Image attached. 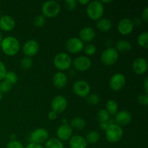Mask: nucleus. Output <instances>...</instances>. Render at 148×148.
Masks as SVG:
<instances>
[{
	"label": "nucleus",
	"mask_w": 148,
	"mask_h": 148,
	"mask_svg": "<svg viewBox=\"0 0 148 148\" xmlns=\"http://www.w3.org/2000/svg\"><path fill=\"white\" fill-rule=\"evenodd\" d=\"M137 43L140 47L147 49L148 48V33L147 31L143 32L138 36L137 39Z\"/></svg>",
	"instance_id": "nucleus-28"
},
{
	"label": "nucleus",
	"mask_w": 148,
	"mask_h": 148,
	"mask_svg": "<svg viewBox=\"0 0 148 148\" xmlns=\"http://www.w3.org/2000/svg\"><path fill=\"white\" fill-rule=\"evenodd\" d=\"M69 140L70 148H87L88 147V143L85 139L80 135L72 136Z\"/></svg>",
	"instance_id": "nucleus-21"
},
{
	"label": "nucleus",
	"mask_w": 148,
	"mask_h": 148,
	"mask_svg": "<svg viewBox=\"0 0 148 148\" xmlns=\"http://www.w3.org/2000/svg\"><path fill=\"white\" fill-rule=\"evenodd\" d=\"M73 91L77 96L80 98H86L90 92V86L86 81L79 79L74 83Z\"/></svg>",
	"instance_id": "nucleus-7"
},
{
	"label": "nucleus",
	"mask_w": 148,
	"mask_h": 148,
	"mask_svg": "<svg viewBox=\"0 0 148 148\" xmlns=\"http://www.w3.org/2000/svg\"><path fill=\"white\" fill-rule=\"evenodd\" d=\"M7 148H25L23 145L17 140H10L7 145Z\"/></svg>",
	"instance_id": "nucleus-37"
},
{
	"label": "nucleus",
	"mask_w": 148,
	"mask_h": 148,
	"mask_svg": "<svg viewBox=\"0 0 148 148\" xmlns=\"http://www.w3.org/2000/svg\"><path fill=\"white\" fill-rule=\"evenodd\" d=\"M85 139L88 144L94 145L98 143V141L101 139V135L98 132L91 131L87 134L86 137Z\"/></svg>",
	"instance_id": "nucleus-26"
},
{
	"label": "nucleus",
	"mask_w": 148,
	"mask_h": 148,
	"mask_svg": "<svg viewBox=\"0 0 148 148\" xmlns=\"http://www.w3.org/2000/svg\"><path fill=\"white\" fill-rule=\"evenodd\" d=\"M4 79H5L6 81H7V82H10L11 85H13L17 82V80H18V77H17V74H16L15 72L10 71V72H7Z\"/></svg>",
	"instance_id": "nucleus-31"
},
{
	"label": "nucleus",
	"mask_w": 148,
	"mask_h": 148,
	"mask_svg": "<svg viewBox=\"0 0 148 148\" xmlns=\"http://www.w3.org/2000/svg\"><path fill=\"white\" fill-rule=\"evenodd\" d=\"M72 132H73V130L69 124H63L62 125L59 126L56 130L57 139H59L62 142L67 141L72 137Z\"/></svg>",
	"instance_id": "nucleus-16"
},
{
	"label": "nucleus",
	"mask_w": 148,
	"mask_h": 148,
	"mask_svg": "<svg viewBox=\"0 0 148 148\" xmlns=\"http://www.w3.org/2000/svg\"><path fill=\"white\" fill-rule=\"evenodd\" d=\"M119 52L115 48L109 47L103 51L101 53V61L106 66H112L118 61Z\"/></svg>",
	"instance_id": "nucleus-6"
},
{
	"label": "nucleus",
	"mask_w": 148,
	"mask_h": 148,
	"mask_svg": "<svg viewBox=\"0 0 148 148\" xmlns=\"http://www.w3.org/2000/svg\"><path fill=\"white\" fill-rule=\"evenodd\" d=\"M73 66L79 72H85L90 68L92 62L90 59L86 56H79L74 59Z\"/></svg>",
	"instance_id": "nucleus-11"
},
{
	"label": "nucleus",
	"mask_w": 148,
	"mask_h": 148,
	"mask_svg": "<svg viewBox=\"0 0 148 148\" xmlns=\"http://www.w3.org/2000/svg\"><path fill=\"white\" fill-rule=\"evenodd\" d=\"M0 47L4 54L13 56L17 54L20 51V44L17 38L14 36H7L3 38Z\"/></svg>",
	"instance_id": "nucleus-1"
},
{
	"label": "nucleus",
	"mask_w": 148,
	"mask_h": 148,
	"mask_svg": "<svg viewBox=\"0 0 148 148\" xmlns=\"http://www.w3.org/2000/svg\"><path fill=\"white\" fill-rule=\"evenodd\" d=\"M137 101L141 105L143 106H147L148 104V95L147 94H142L139 95L137 98Z\"/></svg>",
	"instance_id": "nucleus-38"
},
{
	"label": "nucleus",
	"mask_w": 148,
	"mask_h": 148,
	"mask_svg": "<svg viewBox=\"0 0 148 148\" xmlns=\"http://www.w3.org/2000/svg\"><path fill=\"white\" fill-rule=\"evenodd\" d=\"M105 109L106 110L110 116H115L119 111L118 103L114 100H108L106 104Z\"/></svg>",
	"instance_id": "nucleus-24"
},
{
	"label": "nucleus",
	"mask_w": 148,
	"mask_h": 148,
	"mask_svg": "<svg viewBox=\"0 0 148 148\" xmlns=\"http://www.w3.org/2000/svg\"><path fill=\"white\" fill-rule=\"evenodd\" d=\"M2 39H3V36H2V33L0 31V45H1V41H2Z\"/></svg>",
	"instance_id": "nucleus-46"
},
{
	"label": "nucleus",
	"mask_w": 148,
	"mask_h": 148,
	"mask_svg": "<svg viewBox=\"0 0 148 148\" xmlns=\"http://www.w3.org/2000/svg\"><path fill=\"white\" fill-rule=\"evenodd\" d=\"M134 27V22L131 19L125 17L119 22L117 30L123 36H127L133 31Z\"/></svg>",
	"instance_id": "nucleus-14"
},
{
	"label": "nucleus",
	"mask_w": 148,
	"mask_h": 148,
	"mask_svg": "<svg viewBox=\"0 0 148 148\" xmlns=\"http://www.w3.org/2000/svg\"><path fill=\"white\" fill-rule=\"evenodd\" d=\"M77 1V3L80 4L81 5L87 6L88 4H89L90 1H89V0H79V1Z\"/></svg>",
	"instance_id": "nucleus-44"
},
{
	"label": "nucleus",
	"mask_w": 148,
	"mask_h": 148,
	"mask_svg": "<svg viewBox=\"0 0 148 148\" xmlns=\"http://www.w3.org/2000/svg\"><path fill=\"white\" fill-rule=\"evenodd\" d=\"M45 148H64V145L59 139L51 137L46 142Z\"/></svg>",
	"instance_id": "nucleus-27"
},
{
	"label": "nucleus",
	"mask_w": 148,
	"mask_h": 148,
	"mask_svg": "<svg viewBox=\"0 0 148 148\" xmlns=\"http://www.w3.org/2000/svg\"><path fill=\"white\" fill-rule=\"evenodd\" d=\"M132 69L137 75H144L147 70V60L143 57H139L134 59L132 63Z\"/></svg>",
	"instance_id": "nucleus-17"
},
{
	"label": "nucleus",
	"mask_w": 148,
	"mask_h": 148,
	"mask_svg": "<svg viewBox=\"0 0 148 148\" xmlns=\"http://www.w3.org/2000/svg\"><path fill=\"white\" fill-rule=\"evenodd\" d=\"M84 51H85V54L88 56H92L96 52V46L92 43H88L86 46H84Z\"/></svg>",
	"instance_id": "nucleus-36"
},
{
	"label": "nucleus",
	"mask_w": 148,
	"mask_h": 148,
	"mask_svg": "<svg viewBox=\"0 0 148 148\" xmlns=\"http://www.w3.org/2000/svg\"><path fill=\"white\" fill-rule=\"evenodd\" d=\"M20 67L23 69V70H27L30 68L32 67L33 66V59L30 57H27L25 56L24 58L21 59L20 62Z\"/></svg>",
	"instance_id": "nucleus-30"
},
{
	"label": "nucleus",
	"mask_w": 148,
	"mask_h": 148,
	"mask_svg": "<svg viewBox=\"0 0 148 148\" xmlns=\"http://www.w3.org/2000/svg\"><path fill=\"white\" fill-rule=\"evenodd\" d=\"M6 73H7V69H6L5 65L1 61H0V81L4 79Z\"/></svg>",
	"instance_id": "nucleus-39"
},
{
	"label": "nucleus",
	"mask_w": 148,
	"mask_h": 148,
	"mask_svg": "<svg viewBox=\"0 0 148 148\" xmlns=\"http://www.w3.org/2000/svg\"><path fill=\"white\" fill-rule=\"evenodd\" d=\"M95 27L101 32H108L112 27V23L108 18H101L96 21Z\"/></svg>",
	"instance_id": "nucleus-22"
},
{
	"label": "nucleus",
	"mask_w": 148,
	"mask_h": 148,
	"mask_svg": "<svg viewBox=\"0 0 148 148\" xmlns=\"http://www.w3.org/2000/svg\"><path fill=\"white\" fill-rule=\"evenodd\" d=\"M77 1L75 0H65L64 1V6L65 8L67 11L73 12L77 8Z\"/></svg>",
	"instance_id": "nucleus-35"
},
{
	"label": "nucleus",
	"mask_w": 148,
	"mask_h": 148,
	"mask_svg": "<svg viewBox=\"0 0 148 148\" xmlns=\"http://www.w3.org/2000/svg\"><path fill=\"white\" fill-rule=\"evenodd\" d=\"M15 20L12 16L6 15L0 17V29L3 31H12L15 27Z\"/></svg>",
	"instance_id": "nucleus-18"
},
{
	"label": "nucleus",
	"mask_w": 148,
	"mask_h": 148,
	"mask_svg": "<svg viewBox=\"0 0 148 148\" xmlns=\"http://www.w3.org/2000/svg\"><path fill=\"white\" fill-rule=\"evenodd\" d=\"M57 115L58 114H56V112L51 111H50L49 114H48V119H49V120H51V121H53V120H55L56 118H57V116H58Z\"/></svg>",
	"instance_id": "nucleus-41"
},
{
	"label": "nucleus",
	"mask_w": 148,
	"mask_h": 148,
	"mask_svg": "<svg viewBox=\"0 0 148 148\" xmlns=\"http://www.w3.org/2000/svg\"><path fill=\"white\" fill-rule=\"evenodd\" d=\"M92 148H96V147H92Z\"/></svg>",
	"instance_id": "nucleus-48"
},
{
	"label": "nucleus",
	"mask_w": 148,
	"mask_h": 148,
	"mask_svg": "<svg viewBox=\"0 0 148 148\" xmlns=\"http://www.w3.org/2000/svg\"><path fill=\"white\" fill-rule=\"evenodd\" d=\"M143 89H144L145 92V94L148 93V79L146 78L145 79V82H144V85H143Z\"/></svg>",
	"instance_id": "nucleus-43"
},
{
	"label": "nucleus",
	"mask_w": 148,
	"mask_h": 148,
	"mask_svg": "<svg viewBox=\"0 0 148 148\" xmlns=\"http://www.w3.org/2000/svg\"><path fill=\"white\" fill-rule=\"evenodd\" d=\"M72 64V59L68 53L62 52L59 53L53 58V65L59 72L66 71L71 67Z\"/></svg>",
	"instance_id": "nucleus-4"
},
{
	"label": "nucleus",
	"mask_w": 148,
	"mask_h": 148,
	"mask_svg": "<svg viewBox=\"0 0 148 148\" xmlns=\"http://www.w3.org/2000/svg\"><path fill=\"white\" fill-rule=\"evenodd\" d=\"M141 16L143 21H144L145 23H148V7H146L143 10V11L142 12Z\"/></svg>",
	"instance_id": "nucleus-40"
},
{
	"label": "nucleus",
	"mask_w": 148,
	"mask_h": 148,
	"mask_svg": "<svg viewBox=\"0 0 148 148\" xmlns=\"http://www.w3.org/2000/svg\"><path fill=\"white\" fill-rule=\"evenodd\" d=\"M69 125L71 126L72 130L75 129L77 130H82L86 127V122H85V119H83L82 118L75 117L73 119H72Z\"/></svg>",
	"instance_id": "nucleus-25"
},
{
	"label": "nucleus",
	"mask_w": 148,
	"mask_h": 148,
	"mask_svg": "<svg viewBox=\"0 0 148 148\" xmlns=\"http://www.w3.org/2000/svg\"><path fill=\"white\" fill-rule=\"evenodd\" d=\"M42 14L45 17L53 18L56 17L61 11V7L56 1H45L42 5Z\"/></svg>",
	"instance_id": "nucleus-5"
},
{
	"label": "nucleus",
	"mask_w": 148,
	"mask_h": 148,
	"mask_svg": "<svg viewBox=\"0 0 148 148\" xmlns=\"http://www.w3.org/2000/svg\"><path fill=\"white\" fill-rule=\"evenodd\" d=\"M49 132L46 129L38 128L30 134V140L31 143L41 145L49 140Z\"/></svg>",
	"instance_id": "nucleus-8"
},
{
	"label": "nucleus",
	"mask_w": 148,
	"mask_h": 148,
	"mask_svg": "<svg viewBox=\"0 0 148 148\" xmlns=\"http://www.w3.org/2000/svg\"><path fill=\"white\" fill-rule=\"evenodd\" d=\"M124 135V131L121 127L113 123L108 126L105 131L106 139L111 143H116L119 142Z\"/></svg>",
	"instance_id": "nucleus-3"
},
{
	"label": "nucleus",
	"mask_w": 148,
	"mask_h": 148,
	"mask_svg": "<svg viewBox=\"0 0 148 148\" xmlns=\"http://www.w3.org/2000/svg\"><path fill=\"white\" fill-rule=\"evenodd\" d=\"M68 82L67 76L62 72H58L53 75V84L56 88L62 89L66 85Z\"/></svg>",
	"instance_id": "nucleus-20"
},
{
	"label": "nucleus",
	"mask_w": 148,
	"mask_h": 148,
	"mask_svg": "<svg viewBox=\"0 0 148 148\" xmlns=\"http://www.w3.org/2000/svg\"><path fill=\"white\" fill-rule=\"evenodd\" d=\"M132 48L131 43L125 40H119L116 43L115 49L118 52H127Z\"/></svg>",
	"instance_id": "nucleus-23"
},
{
	"label": "nucleus",
	"mask_w": 148,
	"mask_h": 148,
	"mask_svg": "<svg viewBox=\"0 0 148 148\" xmlns=\"http://www.w3.org/2000/svg\"><path fill=\"white\" fill-rule=\"evenodd\" d=\"M97 119L100 123L108 122L110 120V115L107 111L104 108L100 109L97 113Z\"/></svg>",
	"instance_id": "nucleus-29"
},
{
	"label": "nucleus",
	"mask_w": 148,
	"mask_h": 148,
	"mask_svg": "<svg viewBox=\"0 0 148 148\" xmlns=\"http://www.w3.org/2000/svg\"><path fill=\"white\" fill-rule=\"evenodd\" d=\"M12 88V85L6 81L5 79H3L0 82V91L4 93H7V92H10Z\"/></svg>",
	"instance_id": "nucleus-33"
},
{
	"label": "nucleus",
	"mask_w": 148,
	"mask_h": 148,
	"mask_svg": "<svg viewBox=\"0 0 148 148\" xmlns=\"http://www.w3.org/2000/svg\"><path fill=\"white\" fill-rule=\"evenodd\" d=\"M66 49L71 53H78L84 49V43L79 38L72 37L66 42Z\"/></svg>",
	"instance_id": "nucleus-10"
},
{
	"label": "nucleus",
	"mask_w": 148,
	"mask_h": 148,
	"mask_svg": "<svg viewBox=\"0 0 148 148\" xmlns=\"http://www.w3.org/2000/svg\"><path fill=\"white\" fill-rule=\"evenodd\" d=\"M87 14L92 20H98L102 18L104 13V6L101 1H90L87 5Z\"/></svg>",
	"instance_id": "nucleus-2"
},
{
	"label": "nucleus",
	"mask_w": 148,
	"mask_h": 148,
	"mask_svg": "<svg viewBox=\"0 0 148 148\" xmlns=\"http://www.w3.org/2000/svg\"><path fill=\"white\" fill-rule=\"evenodd\" d=\"M126 84V77L123 74L116 73L109 80V86L112 90L119 91L122 89Z\"/></svg>",
	"instance_id": "nucleus-13"
},
{
	"label": "nucleus",
	"mask_w": 148,
	"mask_h": 148,
	"mask_svg": "<svg viewBox=\"0 0 148 148\" xmlns=\"http://www.w3.org/2000/svg\"><path fill=\"white\" fill-rule=\"evenodd\" d=\"M3 95H4V94H3L2 92H1V91H0V101H1V100H2Z\"/></svg>",
	"instance_id": "nucleus-47"
},
{
	"label": "nucleus",
	"mask_w": 148,
	"mask_h": 148,
	"mask_svg": "<svg viewBox=\"0 0 148 148\" xmlns=\"http://www.w3.org/2000/svg\"><path fill=\"white\" fill-rule=\"evenodd\" d=\"M95 31L92 27H85L79 31V38L82 42L85 43H90L91 41L95 39Z\"/></svg>",
	"instance_id": "nucleus-19"
},
{
	"label": "nucleus",
	"mask_w": 148,
	"mask_h": 148,
	"mask_svg": "<svg viewBox=\"0 0 148 148\" xmlns=\"http://www.w3.org/2000/svg\"><path fill=\"white\" fill-rule=\"evenodd\" d=\"M86 98L88 103L91 106H96L100 103V97L97 94H89Z\"/></svg>",
	"instance_id": "nucleus-32"
},
{
	"label": "nucleus",
	"mask_w": 148,
	"mask_h": 148,
	"mask_svg": "<svg viewBox=\"0 0 148 148\" xmlns=\"http://www.w3.org/2000/svg\"><path fill=\"white\" fill-rule=\"evenodd\" d=\"M25 148H45V147H43L42 145H39V144H36V143H30V144H28L27 146H26Z\"/></svg>",
	"instance_id": "nucleus-42"
},
{
	"label": "nucleus",
	"mask_w": 148,
	"mask_h": 148,
	"mask_svg": "<svg viewBox=\"0 0 148 148\" xmlns=\"http://www.w3.org/2000/svg\"><path fill=\"white\" fill-rule=\"evenodd\" d=\"M23 52L27 57H32L38 53L39 51V44L34 39H30L23 44Z\"/></svg>",
	"instance_id": "nucleus-12"
},
{
	"label": "nucleus",
	"mask_w": 148,
	"mask_h": 148,
	"mask_svg": "<svg viewBox=\"0 0 148 148\" xmlns=\"http://www.w3.org/2000/svg\"><path fill=\"white\" fill-rule=\"evenodd\" d=\"M111 2H112L111 0H109V1H105V0H103V1H101V3H102V4H103V3H105V4H108V3H111Z\"/></svg>",
	"instance_id": "nucleus-45"
},
{
	"label": "nucleus",
	"mask_w": 148,
	"mask_h": 148,
	"mask_svg": "<svg viewBox=\"0 0 148 148\" xmlns=\"http://www.w3.org/2000/svg\"><path fill=\"white\" fill-rule=\"evenodd\" d=\"M45 23H46V17L43 14H39V15L36 16V17L33 20V25L37 27L43 26Z\"/></svg>",
	"instance_id": "nucleus-34"
},
{
	"label": "nucleus",
	"mask_w": 148,
	"mask_h": 148,
	"mask_svg": "<svg viewBox=\"0 0 148 148\" xmlns=\"http://www.w3.org/2000/svg\"><path fill=\"white\" fill-rule=\"evenodd\" d=\"M132 119V116L130 111L127 110H122L116 113L114 116V121L115 124H118L119 126H126L130 124Z\"/></svg>",
	"instance_id": "nucleus-15"
},
{
	"label": "nucleus",
	"mask_w": 148,
	"mask_h": 148,
	"mask_svg": "<svg viewBox=\"0 0 148 148\" xmlns=\"http://www.w3.org/2000/svg\"><path fill=\"white\" fill-rule=\"evenodd\" d=\"M51 107L52 111L57 114L63 113L67 108V101L63 95H56L52 100Z\"/></svg>",
	"instance_id": "nucleus-9"
}]
</instances>
